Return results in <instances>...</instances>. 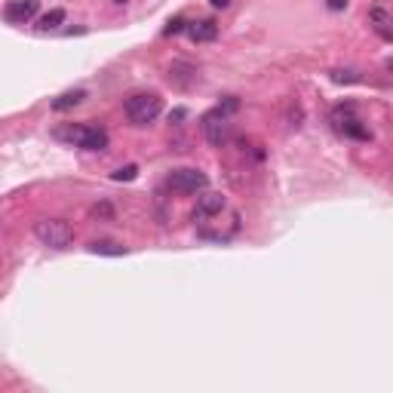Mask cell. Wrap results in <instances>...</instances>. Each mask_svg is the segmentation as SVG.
<instances>
[{
  "mask_svg": "<svg viewBox=\"0 0 393 393\" xmlns=\"http://www.w3.org/2000/svg\"><path fill=\"white\" fill-rule=\"evenodd\" d=\"M123 111H126V117H130L132 126H148V123H154V120L160 117L163 98L157 96V92H135V96L126 98Z\"/></svg>",
  "mask_w": 393,
  "mask_h": 393,
  "instance_id": "1",
  "label": "cell"
},
{
  "mask_svg": "<svg viewBox=\"0 0 393 393\" xmlns=\"http://www.w3.org/2000/svg\"><path fill=\"white\" fill-rule=\"evenodd\" d=\"M34 237L49 249H68L74 243V227L62 218H40L34 225Z\"/></svg>",
  "mask_w": 393,
  "mask_h": 393,
  "instance_id": "2",
  "label": "cell"
},
{
  "mask_svg": "<svg viewBox=\"0 0 393 393\" xmlns=\"http://www.w3.org/2000/svg\"><path fill=\"white\" fill-rule=\"evenodd\" d=\"M166 182H169V188H173L175 194H200V191H206L209 178H206V173H200V169H194V166H182V169H173Z\"/></svg>",
  "mask_w": 393,
  "mask_h": 393,
  "instance_id": "3",
  "label": "cell"
},
{
  "mask_svg": "<svg viewBox=\"0 0 393 393\" xmlns=\"http://www.w3.org/2000/svg\"><path fill=\"white\" fill-rule=\"evenodd\" d=\"M200 130H203L206 141H209V145H216V148H221L227 139H231V123H227V114L221 111V108L206 111L203 120H200Z\"/></svg>",
  "mask_w": 393,
  "mask_h": 393,
  "instance_id": "4",
  "label": "cell"
},
{
  "mask_svg": "<svg viewBox=\"0 0 393 393\" xmlns=\"http://www.w3.org/2000/svg\"><path fill=\"white\" fill-rule=\"evenodd\" d=\"M332 126H335V130H338L341 135H347V139L369 141V130L363 126V120L356 117L350 105H338V108L332 111Z\"/></svg>",
  "mask_w": 393,
  "mask_h": 393,
  "instance_id": "5",
  "label": "cell"
},
{
  "mask_svg": "<svg viewBox=\"0 0 393 393\" xmlns=\"http://www.w3.org/2000/svg\"><path fill=\"white\" fill-rule=\"evenodd\" d=\"M37 0H6V6H3V19L6 22H12V25H25L28 19H34L37 16Z\"/></svg>",
  "mask_w": 393,
  "mask_h": 393,
  "instance_id": "6",
  "label": "cell"
},
{
  "mask_svg": "<svg viewBox=\"0 0 393 393\" xmlns=\"http://www.w3.org/2000/svg\"><path fill=\"white\" fill-rule=\"evenodd\" d=\"M227 206V200L218 194V191H200V197H197V206H194V218H212V216H218L221 209Z\"/></svg>",
  "mask_w": 393,
  "mask_h": 393,
  "instance_id": "7",
  "label": "cell"
},
{
  "mask_svg": "<svg viewBox=\"0 0 393 393\" xmlns=\"http://www.w3.org/2000/svg\"><path fill=\"white\" fill-rule=\"evenodd\" d=\"M184 31H188V37L194 40V44H209V40H216V37H218V25L212 22V19L188 22V25H184Z\"/></svg>",
  "mask_w": 393,
  "mask_h": 393,
  "instance_id": "8",
  "label": "cell"
},
{
  "mask_svg": "<svg viewBox=\"0 0 393 393\" xmlns=\"http://www.w3.org/2000/svg\"><path fill=\"white\" fill-rule=\"evenodd\" d=\"M369 19H372V25H375V31H378V37H381V40H390L393 37V31H390V12L384 10V6H372Z\"/></svg>",
  "mask_w": 393,
  "mask_h": 393,
  "instance_id": "9",
  "label": "cell"
},
{
  "mask_svg": "<svg viewBox=\"0 0 393 393\" xmlns=\"http://www.w3.org/2000/svg\"><path fill=\"white\" fill-rule=\"evenodd\" d=\"M80 148H87V151H105L108 148V132L98 130V126H87Z\"/></svg>",
  "mask_w": 393,
  "mask_h": 393,
  "instance_id": "10",
  "label": "cell"
},
{
  "mask_svg": "<svg viewBox=\"0 0 393 393\" xmlns=\"http://www.w3.org/2000/svg\"><path fill=\"white\" fill-rule=\"evenodd\" d=\"M83 132H87V123H65V126H59V130H55V139L68 141V145H74V148H80Z\"/></svg>",
  "mask_w": 393,
  "mask_h": 393,
  "instance_id": "11",
  "label": "cell"
},
{
  "mask_svg": "<svg viewBox=\"0 0 393 393\" xmlns=\"http://www.w3.org/2000/svg\"><path fill=\"white\" fill-rule=\"evenodd\" d=\"M169 80H175L178 87H191V83L197 80V68L184 65V62H175V65L169 68Z\"/></svg>",
  "mask_w": 393,
  "mask_h": 393,
  "instance_id": "12",
  "label": "cell"
},
{
  "mask_svg": "<svg viewBox=\"0 0 393 393\" xmlns=\"http://www.w3.org/2000/svg\"><path fill=\"white\" fill-rule=\"evenodd\" d=\"M83 98H87V92H83V89L62 92L59 98H53V111H68V108H74V105H80Z\"/></svg>",
  "mask_w": 393,
  "mask_h": 393,
  "instance_id": "13",
  "label": "cell"
},
{
  "mask_svg": "<svg viewBox=\"0 0 393 393\" xmlns=\"http://www.w3.org/2000/svg\"><path fill=\"white\" fill-rule=\"evenodd\" d=\"M89 252H96V255H126V246L111 243V240H96V243H89Z\"/></svg>",
  "mask_w": 393,
  "mask_h": 393,
  "instance_id": "14",
  "label": "cell"
},
{
  "mask_svg": "<svg viewBox=\"0 0 393 393\" xmlns=\"http://www.w3.org/2000/svg\"><path fill=\"white\" fill-rule=\"evenodd\" d=\"M62 22H65V10H49L44 19H40V28L44 31H53V28H59Z\"/></svg>",
  "mask_w": 393,
  "mask_h": 393,
  "instance_id": "15",
  "label": "cell"
},
{
  "mask_svg": "<svg viewBox=\"0 0 393 393\" xmlns=\"http://www.w3.org/2000/svg\"><path fill=\"white\" fill-rule=\"evenodd\" d=\"M135 175H139V166H132L130 163V166H120L117 173H114V182H132Z\"/></svg>",
  "mask_w": 393,
  "mask_h": 393,
  "instance_id": "16",
  "label": "cell"
},
{
  "mask_svg": "<svg viewBox=\"0 0 393 393\" xmlns=\"http://www.w3.org/2000/svg\"><path fill=\"white\" fill-rule=\"evenodd\" d=\"M332 80L335 83H356L360 77H356L353 71H332Z\"/></svg>",
  "mask_w": 393,
  "mask_h": 393,
  "instance_id": "17",
  "label": "cell"
},
{
  "mask_svg": "<svg viewBox=\"0 0 393 393\" xmlns=\"http://www.w3.org/2000/svg\"><path fill=\"white\" fill-rule=\"evenodd\" d=\"M184 25H188V22H184V19H173V22H169V25H166V31H163V34H169V37H173V34H178V31H184Z\"/></svg>",
  "mask_w": 393,
  "mask_h": 393,
  "instance_id": "18",
  "label": "cell"
},
{
  "mask_svg": "<svg viewBox=\"0 0 393 393\" xmlns=\"http://www.w3.org/2000/svg\"><path fill=\"white\" fill-rule=\"evenodd\" d=\"M326 6L332 12H338V10H344V6H347V0H326Z\"/></svg>",
  "mask_w": 393,
  "mask_h": 393,
  "instance_id": "19",
  "label": "cell"
},
{
  "mask_svg": "<svg viewBox=\"0 0 393 393\" xmlns=\"http://www.w3.org/2000/svg\"><path fill=\"white\" fill-rule=\"evenodd\" d=\"M212 6H216V10H227V6H231V0H209Z\"/></svg>",
  "mask_w": 393,
  "mask_h": 393,
  "instance_id": "20",
  "label": "cell"
},
{
  "mask_svg": "<svg viewBox=\"0 0 393 393\" xmlns=\"http://www.w3.org/2000/svg\"><path fill=\"white\" fill-rule=\"evenodd\" d=\"M114 3H126V0H114Z\"/></svg>",
  "mask_w": 393,
  "mask_h": 393,
  "instance_id": "21",
  "label": "cell"
}]
</instances>
